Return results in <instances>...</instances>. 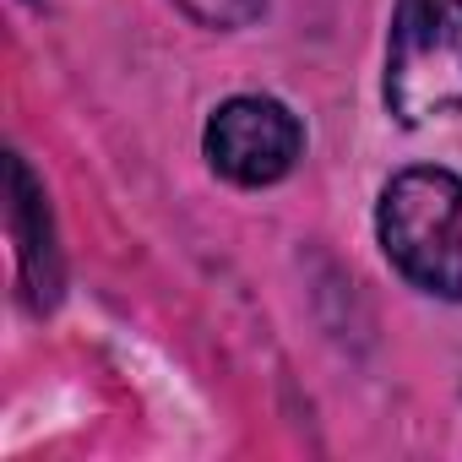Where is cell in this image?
I'll use <instances>...</instances> for the list:
<instances>
[{"mask_svg":"<svg viewBox=\"0 0 462 462\" xmlns=\"http://www.w3.org/2000/svg\"><path fill=\"white\" fill-rule=\"evenodd\" d=\"M180 6H185V12H190L201 28H217V33H228V28H245V23H256L267 0H180Z\"/></svg>","mask_w":462,"mask_h":462,"instance_id":"5b68a950","label":"cell"},{"mask_svg":"<svg viewBox=\"0 0 462 462\" xmlns=\"http://www.w3.org/2000/svg\"><path fill=\"white\" fill-rule=\"evenodd\" d=\"M386 262L435 300H462V180L451 169H402L375 207Z\"/></svg>","mask_w":462,"mask_h":462,"instance_id":"6da1fadb","label":"cell"},{"mask_svg":"<svg viewBox=\"0 0 462 462\" xmlns=\"http://www.w3.org/2000/svg\"><path fill=\"white\" fill-rule=\"evenodd\" d=\"M386 109L397 125H424L462 109V0H397Z\"/></svg>","mask_w":462,"mask_h":462,"instance_id":"7a4b0ae2","label":"cell"},{"mask_svg":"<svg viewBox=\"0 0 462 462\" xmlns=\"http://www.w3.org/2000/svg\"><path fill=\"white\" fill-rule=\"evenodd\" d=\"M12 174V240H17V273L28 289L33 310H50L60 294V251H55V228H50V207H44V185L33 180L28 158L12 152L6 163Z\"/></svg>","mask_w":462,"mask_h":462,"instance_id":"277c9868","label":"cell"},{"mask_svg":"<svg viewBox=\"0 0 462 462\" xmlns=\"http://www.w3.org/2000/svg\"><path fill=\"white\" fill-rule=\"evenodd\" d=\"M201 147H207V163L223 180H235V185H278L300 163L305 131L278 98L240 93V98H228V104L212 109Z\"/></svg>","mask_w":462,"mask_h":462,"instance_id":"3957f363","label":"cell"}]
</instances>
